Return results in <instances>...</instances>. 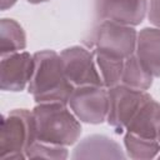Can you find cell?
Segmentation results:
<instances>
[{
	"label": "cell",
	"instance_id": "cell-1",
	"mask_svg": "<svg viewBox=\"0 0 160 160\" xmlns=\"http://www.w3.org/2000/svg\"><path fill=\"white\" fill-rule=\"evenodd\" d=\"M74 88L64 72L59 54L52 50L34 54V70L29 81V92L36 102L66 104Z\"/></svg>",
	"mask_w": 160,
	"mask_h": 160
},
{
	"label": "cell",
	"instance_id": "cell-2",
	"mask_svg": "<svg viewBox=\"0 0 160 160\" xmlns=\"http://www.w3.org/2000/svg\"><path fill=\"white\" fill-rule=\"evenodd\" d=\"M35 138L39 141L68 146L81 134V125L75 114L62 102H39L32 110Z\"/></svg>",
	"mask_w": 160,
	"mask_h": 160
},
{
	"label": "cell",
	"instance_id": "cell-3",
	"mask_svg": "<svg viewBox=\"0 0 160 160\" xmlns=\"http://www.w3.org/2000/svg\"><path fill=\"white\" fill-rule=\"evenodd\" d=\"M32 111L12 110L1 119L0 128V159L19 160L26 158V149L35 141Z\"/></svg>",
	"mask_w": 160,
	"mask_h": 160
},
{
	"label": "cell",
	"instance_id": "cell-4",
	"mask_svg": "<svg viewBox=\"0 0 160 160\" xmlns=\"http://www.w3.org/2000/svg\"><path fill=\"white\" fill-rule=\"evenodd\" d=\"M136 31L128 25L104 20L91 34L89 45L95 50L126 59L136 50Z\"/></svg>",
	"mask_w": 160,
	"mask_h": 160
},
{
	"label": "cell",
	"instance_id": "cell-5",
	"mask_svg": "<svg viewBox=\"0 0 160 160\" xmlns=\"http://www.w3.org/2000/svg\"><path fill=\"white\" fill-rule=\"evenodd\" d=\"M109 94V110L108 122L118 134H121L139 109L151 96L144 90L132 89L126 85H116L110 88Z\"/></svg>",
	"mask_w": 160,
	"mask_h": 160
},
{
	"label": "cell",
	"instance_id": "cell-6",
	"mask_svg": "<svg viewBox=\"0 0 160 160\" xmlns=\"http://www.w3.org/2000/svg\"><path fill=\"white\" fill-rule=\"evenodd\" d=\"M68 102L75 116L84 122L100 124L108 116L109 94L102 86H76Z\"/></svg>",
	"mask_w": 160,
	"mask_h": 160
},
{
	"label": "cell",
	"instance_id": "cell-7",
	"mask_svg": "<svg viewBox=\"0 0 160 160\" xmlns=\"http://www.w3.org/2000/svg\"><path fill=\"white\" fill-rule=\"evenodd\" d=\"M60 56L64 72L75 88L84 85H104L94 62V54L89 50L81 46H71L62 50Z\"/></svg>",
	"mask_w": 160,
	"mask_h": 160
},
{
	"label": "cell",
	"instance_id": "cell-8",
	"mask_svg": "<svg viewBox=\"0 0 160 160\" xmlns=\"http://www.w3.org/2000/svg\"><path fill=\"white\" fill-rule=\"evenodd\" d=\"M99 20L121 25H139L146 14V0H92Z\"/></svg>",
	"mask_w": 160,
	"mask_h": 160
},
{
	"label": "cell",
	"instance_id": "cell-9",
	"mask_svg": "<svg viewBox=\"0 0 160 160\" xmlns=\"http://www.w3.org/2000/svg\"><path fill=\"white\" fill-rule=\"evenodd\" d=\"M34 56L29 52H12L2 56L0 65V88L5 91H21L30 81Z\"/></svg>",
	"mask_w": 160,
	"mask_h": 160
},
{
	"label": "cell",
	"instance_id": "cell-10",
	"mask_svg": "<svg viewBox=\"0 0 160 160\" xmlns=\"http://www.w3.org/2000/svg\"><path fill=\"white\" fill-rule=\"evenodd\" d=\"M72 159H125V155L112 139L105 135H91L74 149Z\"/></svg>",
	"mask_w": 160,
	"mask_h": 160
},
{
	"label": "cell",
	"instance_id": "cell-11",
	"mask_svg": "<svg viewBox=\"0 0 160 160\" xmlns=\"http://www.w3.org/2000/svg\"><path fill=\"white\" fill-rule=\"evenodd\" d=\"M136 55L152 76H160V29L145 28L139 32Z\"/></svg>",
	"mask_w": 160,
	"mask_h": 160
},
{
	"label": "cell",
	"instance_id": "cell-12",
	"mask_svg": "<svg viewBox=\"0 0 160 160\" xmlns=\"http://www.w3.org/2000/svg\"><path fill=\"white\" fill-rule=\"evenodd\" d=\"M125 130L142 138L158 139L160 130V104L152 100V98L149 99L139 109Z\"/></svg>",
	"mask_w": 160,
	"mask_h": 160
},
{
	"label": "cell",
	"instance_id": "cell-13",
	"mask_svg": "<svg viewBox=\"0 0 160 160\" xmlns=\"http://www.w3.org/2000/svg\"><path fill=\"white\" fill-rule=\"evenodd\" d=\"M121 84L132 89L148 90L152 84V75L140 61L138 55H130L124 61Z\"/></svg>",
	"mask_w": 160,
	"mask_h": 160
},
{
	"label": "cell",
	"instance_id": "cell-14",
	"mask_svg": "<svg viewBox=\"0 0 160 160\" xmlns=\"http://www.w3.org/2000/svg\"><path fill=\"white\" fill-rule=\"evenodd\" d=\"M26 46L22 28L12 19H2L0 22V54L1 56L18 52Z\"/></svg>",
	"mask_w": 160,
	"mask_h": 160
},
{
	"label": "cell",
	"instance_id": "cell-15",
	"mask_svg": "<svg viewBox=\"0 0 160 160\" xmlns=\"http://www.w3.org/2000/svg\"><path fill=\"white\" fill-rule=\"evenodd\" d=\"M96 64L101 72V79L105 86L109 89L112 86H116L121 82V75L124 69V61L125 59L112 56L101 51L95 50L94 51Z\"/></svg>",
	"mask_w": 160,
	"mask_h": 160
},
{
	"label": "cell",
	"instance_id": "cell-16",
	"mask_svg": "<svg viewBox=\"0 0 160 160\" xmlns=\"http://www.w3.org/2000/svg\"><path fill=\"white\" fill-rule=\"evenodd\" d=\"M128 155L135 160H149L160 151V142L156 139L142 138L132 132H128L124 138Z\"/></svg>",
	"mask_w": 160,
	"mask_h": 160
},
{
	"label": "cell",
	"instance_id": "cell-17",
	"mask_svg": "<svg viewBox=\"0 0 160 160\" xmlns=\"http://www.w3.org/2000/svg\"><path fill=\"white\" fill-rule=\"evenodd\" d=\"M26 158L30 159H66L68 150L61 145H54L35 140L25 151Z\"/></svg>",
	"mask_w": 160,
	"mask_h": 160
},
{
	"label": "cell",
	"instance_id": "cell-18",
	"mask_svg": "<svg viewBox=\"0 0 160 160\" xmlns=\"http://www.w3.org/2000/svg\"><path fill=\"white\" fill-rule=\"evenodd\" d=\"M149 21L152 25L160 28V0H150Z\"/></svg>",
	"mask_w": 160,
	"mask_h": 160
},
{
	"label": "cell",
	"instance_id": "cell-19",
	"mask_svg": "<svg viewBox=\"0 0 160 160\" xmlns=\"http://www.w3.org/2000/svg\"><path fill=\"white\" fill-rule=\"evenodd\" d=\"M15 2H16V0H1V10H6V9L11 8Z\"/></svg>",
	"mask_w": 160,
	"mask_h": 160
},
{
	"label": "cell",
	"instance_id": "cell-20",
	"mask_svg": "<svg viewBox=\"0 0 160 160\" xmlns=\"http://www.w3.org/2000/svg\"><path fill=\"white\" fill-rule=\"evenodd\" d=\"M29 2L31 4H39V2H44V1H48V0H28Z\"/></svg>",
	"mask_w": 160,
	"mask_h": 160
},
{
	"label": "cell",
	"instance_id": "cell-21",
	"mask_svg": "<svg viewBox=\"0 0 160 160\" xmlns=\"http://www.w3.org/2000/svg\"><path fill=\"white\" fill-rule=\"evenodd\" d=\"M158 140H159V142H160V130H159V134H158Z\"/></svg>",
	"mask_w": 160,
	"mask_h": 160
},
{
	"label": "cell",
	"instance_id": "cell-22",
	"mask_svg": "<svg viewBox=\"0 0 160 160\" xmlns=\"http://www.w3.org/2000/svg\"><path fill=\"white\" fill-rule=\"evenodd\" d=\"M159 158H160V156H159Z\"/></svg>",
	"mask_w": 160,
	"mask_h": 160
}]
</instances>
